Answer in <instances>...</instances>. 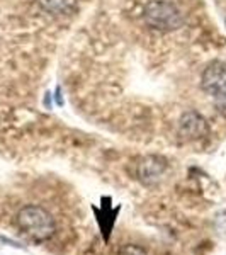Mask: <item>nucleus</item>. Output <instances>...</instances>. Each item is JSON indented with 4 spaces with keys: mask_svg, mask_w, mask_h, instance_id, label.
Segmentation results:
<instances>
[{
    "mask_svg": "<svg viewBox=\"0 0 226 255\" xmlns=\"http://www.w3.org/2000/svg\"><path fill=\"white\" fill-rule=\"evenodd\" d=\"M117 255H146V252H145V249H141V247L128 244V245H122L121 249H119Z\"/></svg>",
    "mask_w": 226,
    "mask_h": 255,
    "instance_id": "obj_6",
    "label": "nucleus"
},
{
    "mask_svg": "<svg viewBox=\"0 0 226 255\" xmlns=\"http://www.w3.org/2000/svg\"><path fill=\"white\" fill-rule=\"evenodd\" d=\"M17 226L29 240L46 242L56 232L53 216L41 206H26L17 213Z\"/></svg>",
    "mask_w": 226,
    "mask_h": 255,
    "instance_id": "obj_1",
    "label": "nucleus"
},
{
    "mask_svg": "<svg viewBox=\"0 0 226 255\" xmlns=\"http://www.w3.org/2000/svg\"><path fill=\"white\" fill-rule=\"evenodd\" d=\"M165 170H167V160L157 157V155H150V157L141 158V162L138 163L136 175L143 184L151 186V184H155L163 175Z\"/></svg>",
    "mask_w": 226,
    "mask_h": 255,
    "instance_id": "obj_5",
    "label": "nucleus"
},
{
    "mask_svg": "<svg viewBox=\"0 0 226 255\" xmlns=\"http://www.w3.org/2000/svg\"><path fill=\"white\" fill-rule=\"evenodd\" d=\"M209 133L206 119L196 111H187L179 121V136L186 141H196Z\"/></svg>",
    "mask_w": 226,
    "mask_h": 255,
    "instance_id": "obj_4",
    "label": "nucleus"
},
{
    "mask_svg": "<svg viewBox=\"0 0 226 255\" xmlns=\"http://www.w3.org/2000/svg\"><path fill=\"white\" fill-rule=\"evenodd\" d=\"M143 19L151 29L160 32L177 31L184 24V15L168 0H150L143 9Z\"/></svg>",
    "mask_w": 226,
    "mask_h": 255,
    "instance_id": "obj_2",
    "label": "nucleus"
},
{
    "mask_svg": "<svg viewBox=\"0 0 226 255\" xmlns=\"http://www.w3.org/2000/svg\"><path fill=\"white\" fill-rule=\"evenodd\" d=\"M201 87L209 96L216 99L226 97V63L225 61H213L203 72Z\"/></svg>",
    "mask_w": 226,
    "mask_h": 255,
    "instance_id": "obj_3",
    "label": "nucleus"
}]
</instances>
